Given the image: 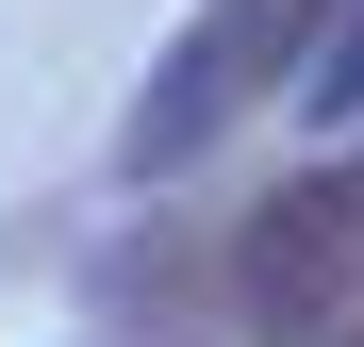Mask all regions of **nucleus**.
Masks as SVG:
<instances>
[{
  "mask_svg": "<svg viewBox=\"0 0 364 347\" xmlns=\"http://www.w3.org/2000/svg\"><path fill=\"white\" fill-rule=\"evenodd\" d=\"M364 314V149H315L298 182L232 215V331L249 347H331Z\"/></svg>",
  "mask_w": 364,
  "mask_h": 347,
  "instance_id": "f257e3e1",
  "label": "nucleus"
},
{
  "mask_svg": "<svg viewBox=\"0 0 364 347\" xmlns=\"http://www.w3.org/2000/svg\"><path fill=\"white\" fill-rule=\"evenodd\" d=\"M315 17L331 0H199V17L166 33V67L133 83V133H116V182H182L249 99H282L298 83V50H315Z\"/></svg>",
  "mask_w": 364,
  "mask_h": 347,
  "instance_id": "f03ea898",
  "label": "nucleus"
},
{
  "mask_svg": "<svg viewBox=\"0 0 364 347\" xmlns=\"http://www.w3.org/2000/svg\"><path fill=\"white\" fill-rule=\"evenodd\" d=\"M215 331H232V231L100 248V347H215Z\"/></svg>",
  "mask_w": 364,
  "mask_h": 347,
  "instance_id": "7ed1b4c3",
  "label": "nucleus"
},
{
  "mask_svg": "<svg viewBox=\"0 0 364 347\" xmlns=\"http://www.w3.org/2000/svg\"><path fill=\"white\" fill-rule=\"evenodd\" d=\"M298 116H331V133L364 116V0H331V17H315V50H298Z\"/></svg>",
  "mask_w": 364,
  "mask_h": 347,
  "instance_id": "20e7f679",
  "label": "nucleus"
}]
</instances>
